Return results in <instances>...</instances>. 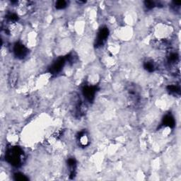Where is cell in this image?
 <instances>
[{
  "mask_svg": "<svg viewBox=\"0 0 181 181\" xmlns=\"http://www.w3.org/2000/svg\"><path fill=\"white\" fill-rule=\"evenodd\" d=\"M163 125L168 127H173L175 125V120L171 115H166L163 118Z\"/></svg>",
  "mask_w": 181,
  "mask_h": 181,
  "instance_id": "obj_8",
  "label": "cell"
},
{
  "mask_svg": "<svg viewBox=\"0 0 181 181\" xmlns=\"http://www.w3.org/2000/svg\"><path fill=\"white\" fill-rule=\"evenodd\" d=\"M14 178H15V180H27L28 179L26 175H24L21 173H16V174L14 175Z\"/></svg>",
  "mask_w": 181,
  "mask_h": 181,
  "instance_id": "obj_11",
  "label": "cell"
},
{
  "mask_svg": "<svg viewBox=\"0 0 181 181\" xmlns=\"http://www.w3.org/2000/svg\"><path fill=\"white\" fill-rule=\"evenodd\" d=\"M67 6V2L63 0H60V1L57 2L56 3V8L57 9H62L66 7Z\"/></svg>",
  "mask_w": 181,
  "mask_h": 181,
  "instance_id": "obj_12",
  "label": "cell"
},
{
  "mask_svg": "<svg viewBox=\"0 0 181 181\" xmlns=\"http://www.w3.org/2000/svg\"><path fill=\"white\" fill-rule=\"evenodd\" d=\"M145 6L147 7V8L151 9L155 6V3L151 1H147V2H145Z\"/></svg>",
  "mask_w": 181,
  "mask_h": 181,
  "instance_id": "obj_13",
  "label": "cell"
},
{
  "mask_svg": "<svg viewBox=\"0 0 181 181\" xmlns=\"http://www.w3.org/2000/svg\"><path fill=\"white\" fill-rule=\"evenodd\" d=\"M5 158L11 165L19 167L23 162L24 154L22 149L18 146H11L7 150Z\"/></svg>",
  "mask_w": 181,
  "mask_h": 181,
  "instance_id": "obj_1",
  "label": "cell"
},
{
  "mask_svg": "<svg viewBox=\"0 0 181 181\" xmlns=\"http://www.w3.org/2000/svg\"><path fill=\"white\" fill-rule=\"evenodd\" d=\"M109 35V30L107 27H103L98 32L96 38V45L97 46H101L105 42Z\"/></svg>",
  "mask_w": 181,
  "mask_h": 181,
  "instance_id": "obj_3",
  "label": "cell"
},
{
  "mask_svg": "<svg viewBox=\"0 0 181 181\" xmlns=\"http://www.w3.org/2000/svg\"><path fill=\"white\" fill-rule=\"evenodd\" d=\"M168 90L170 91L171 93H180V88L178 87V86L176 85H171V86H168Z\"/></svg>",
  "mask_w": 181,
  "mask_h": 181,
  "instance_id": "obj_10",
  "label": "cell"
},
{
  "mask_svg": "<svg viewBox=\"0 0 181 181\" xmlns=\"http://www.w3.org/2000/svg\"><path fill=\"white\" fill-rule=\"evenodd\" d=\"M68 166L69 168V172H70L71 176H74L75 175V171H76V162L75 159L73 158H70L68 159Z\"/></svg>",
  "mask_w": 181,
  "mask_h": 181,
  "instance_id": "obj_7",
  "label": "cell"
},
{
  "mask_svg": "<svg viewBox=\"0 0 181 181\" xmlns=\"http://www.w3.org/2000/svg\"><path fill=\"white\" fill-rule=\"evenodd\" d=\"M144 68H145L146 70H147L149 72H154V70H155V69H156L155 64H154V62H151V61L146 62L145 63H144Z\"/></svg>",
  "mask_w": 181,
  "mask_h": 181,
  "instance_id": "obj_9",
  "label": "cell"
},
{
  "mask_svg": "<svg viewBox=\"0 0 181 181\" xmlns=\"http://www.w3.org/2000/svg\"><path fill=\"white\" fill-rule=\"evenodd\" d=\"M82 92H83L84 98L89 102H91L93 100L94 96H95L96 88L92 86H85L83 88Z\"/></svg>",
  "mask_w": 181,
  "mask_h": 181,
  "instance_id": "obj_5",
  "label": "cell"
},
{
  "mask_svg": "<svg viewBox=\"0 0 181 181\" xmlns=\"http://www.w3.org/2000/svg\"><path fill=\"white\" fill-rule=\"evenodd\" d=\"M14 53L16 57L19 59H23L28 54L27 48L21 43H16L14 45Z\"/></svg>",
  "mask_w": 181,
  "mask_h": 181,
  "instance_id": "obj_2",
  "label": "cell"
},
{
  "mask_svg": "<svg viewBox=\"0 0 181 181\" xmlns=\"http://www.w3.org/2000/svg\"><path fill=\"white\" fill-rule=\"evenodd\" d=\"M78 142L81 146H86L88 144L89 139L86 132H81L78 136Z\"/></svg>",
  "mask_w": 181,
  "mask_h": 181,
  "instance_id": "obj_6",
  "label": "cell"
},
{
  "mask_svg": "<svg viewBox=\"0 0 181 181\" xmlns=\"http://www.w3.org/2000/svg\"><path fill=\"white\" fill-rule=\"evenodd\" d=\"M65 60L64 58H59L54 63L52 64V66L50 68V72L52 74H58L59 72L62 70V69L63 68L64 65L65 64Z\"/></svg>",
  "mask_w": 181,
  "mask_h": 181,
  "instance_id": "obj_4",
  "label": "cell"
}]
</instances>
